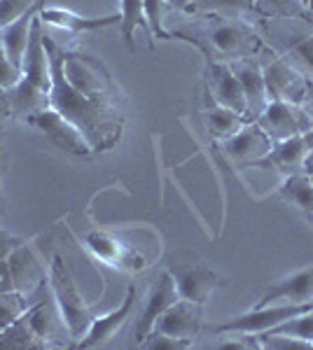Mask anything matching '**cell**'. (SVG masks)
<instances>
[{"mask_svg": "<svg viewBox=\"0 0 313 350\" xmlns=\"http://www.w3.org/2000/svg\"><path fill=\"white\" fill-rule=\"evenodd\" d=\"M45 49L49 54V70H52V87H49V105L73 122L79 133L87 138L94 152H103L119 140L122 133V115L117 108L96 103L77 87H73L64 70L66 49L45 33Z\"/></svg>", "mask_w": 313, "mask_h": 350, "instance_id": "6da1fadb", "label": "cell"}, {"mask_svg": "<svg viewBox=\"0 0 313 350\" xmlns=\"http://www.w3.org/2000/svg\"><path fill=\"white\" fill-rule=\"evenodd\" d=\"M187 21L168 28L171 38H178L195 44L199 52L206 54L208 64H231L238 59H262L266 47L253 21L225 19L215 14L183 12Z\"/></svg>", "mask_w": 313, "mask_h": 350, "instance_id": "7a4b0ae2", "label": "cell"}, {"mask_svg": "<svg viewBox=\"0 0 313 350\" xmlns=\"http://www.w3.org/2000/svg\"><path fill=\"white\" fill-rule=\"evenodd\" d=\"M260 38L274 54L290 61L313 82V24L306 16L255 21Z\"/></svg>", "mask_w": 313, "mask_h": 350, "instance_id": "3957f363", "label": "cell"}, {"mask_svg": "<svg viewBox=\"0 0 313 350\" xmlns=\"http://www.w3.org/2000/svg\"><path fill=\"white\" fill-rule=\"evenodd\" d=\"M49 285H52L56 306H59L61 315H64V320L68 325V332H71L73 346H77V343L82 341V336L89 332L94 320L101 315V304L89 306V304L82 301V297H79V292L75 287V280H73L71 271H68L61 255L54 257L52 269H49Z\"/></svg>", "mask_w": 313, "mask_h": 350, "instance_id": "277c9868", "label": "cell"}, {"mask_svg": "<svg viewBox=\"0 0 313 350\" xmlns=\"http://www.w3.org/2000/svg\"><path fill=\"white\" fill-rule=\"evenodd\" d=\"M260 66L269 100H288V103L295 105H304L313 96V82L309 77L271 49L264 52V56L260 59Z\"/></svg>", "mask_w": 313, "mask_h": 350, "instance_id": "5b68a950", "label": "cell"}, {"mask_svg": "<svg viewBox=\"0 0 313 350\" xmlns=\"http://www.w3.org/2000/svg\"><path fill=\"white\" fill-rule=\"evenodd\" d=\"M64 70L73 87H77L82 94L96 103H103L115 108V87L108 77L105 68L84 54H64Z\"/></svg>", "mask_w": 313, "mask_h": 350, "instance_id": "8992f818", "label": "cell"}, {"mask_svg": "<svg viewBox=\"0 0 313 350\" xmlns=\"http://www.w3.org/2000/svg\"><path fill=\"white\" fill-rule=\"evenodd\" d=\"M313 304H274V306H255L248 313L229 318L227 323L215 325V334H264L286 320L309 310Z\"/></svg>", "mask_w": 313, "mask_h": 350, "instance_id": "52a82bcc", "label": "cell"}, {"mask_svg": "<svg viewBox=\"0 0 313 350\" xmlns=\"http://www.w3.org/2000/svg\"><path fill=\"white\" fill-rule=\"evenodd\" d=\"M26 122L31 124V126H36L38 131H42L56 148L68 152V154H75V157L94 154L92 145H89L87 138L79 133V129L73 122H68L64 115H59L54 108L36 112V115H31Z\"/></svg>", "mask_w": 313, "mask_h": 350, "instance_id": "ba28073f", "label": "cell"}, {"mask_svg": "<svg viewBox=\"0 0 313 350\" xmlns=\"http://www.w3.org/2000/svg\"><path fill=\"white\" fill-rule=\"evenodd\" d=\"M258 126L269 135L271 140H286L292 135H301L313 126L304 105H295L288 100H269L266 110L258 117Z\"/></svg>", "mask_w": 313, "mask_h": 350, "instance_id": "9c48e42d", "label": "cell"}, {"mask_svg": "<svg viewBox=\"0 0 313 350\" xmlns=\"http://www.w3.org/2000/svg\"><path fill=\"white\" fill-rule=\"evenodd\" d=\"M222 154L227 157L231 163H236L238 168L255 166L258 161L264 159L269 154L274 140L269 138L255 122H248L241 131H236L234 135L225 140H218Z\"/></svg>", "mask_w": 313, "mask_h": 350, "instance_id": "30bf717a", "label": "cell"}, {"mask_svg": "<svg viewBox=\"0 0 313 350\" xmlns=\"http://www.w3.org/2000/svg\"><path fill=\"white\" fill-rule=\"evenodd\" d=\"M178 299L180 297H178V290H175L173 275H171V271H164V273L155 280L150 295L145 297L143 310H140L138 320H136L134 334H136V343H138V346L145 341V336L155 329L157 320L164 315V310L168 306H173Z\"/></svg>", "mask_w": 313, "mask_h": 350, "instance_id": "8fae6325", "label": "cell"}, {"mask_svg": "<svg viewBox=\"0 0 313 350\" xmlns=\"http://www.w3.org/2000/svg\"><path fill=\"white\" fill-rule=\"evenodd\" d=\"M203 327V306L187 299H178L173 306L164 310V315L157 320L155 329L162 334H168L180 341L195 343V338L201 334Z\"/></svg>", "mask_w": 313, "mask_h": 350, "instance_id": "7c38bea8", "label": "cell"}, {"mask_svg": "<svg viewBox=\"0 0 313 350\" xmlns=\"http://www.w3.org/2000/svg\"><path fill=\"white\" fill-rule=\"evenodd\" d=\"M87 247L92 250V255L96 259H101L103 264L117 271L136 273V271H143L147 267L145 257L140 255L138 250H134L127 243L117 241L115 236L101 234V231H92V234L87 236Z\"/></svg>", "mask_w": 313, "mask_h": 350, "instance_id": "4fadbf2b", "label": "cell"}, {"mask_svg": "<svg viewBox=\"0 0 313 350\" xmlns=\"http://www.w3.org/2000/svg\"><path fill=\"white\" fill-rule=\"evenodd\" d=\"M231 72L238 77L246 96V120L258 122V117L269 105V94H266L264 75H262V66L258 59H238L229 64Z\"/></svg>", "mask_w": 313, "mask_h": 350, "instance_id": "5bb4252c", "label": "cell"}, {"mask_svg": "<svg viewBox=\"0 0 313 350\" xmlns=\"http://www.w3.org/2000/svg\"><path fill=\"white\" fill-rule=\"evenodd\" d=\"M171 275L175 280V290L180 299L195 301L206 306V301L213 295V290L220 285V278L213 269L203 264H190V267H175L171 269Z\"/></svg>", "mask_w": 313, "mask_h": 350, "instance_id": "9a60e30c", "label": "cell"}, {"mask_svg": "<svg viewBox=\"0 0 313 350\" xmlns=\"http://www.w3.org/2000/svg\"><path fill=\"white\" fill-rule=\"evenodd\" d=\"M45 26L40 14L33 19L31 26V38H28V47L24 52V61H21V75L33 84H38L40 89L49 92L52 87V70H49V54L45 49Z\"/></svg>", "mask_w": 313, "mask_h": 350, "instance_id": "2e32d148", "label": "cell"}, {"mask_svg": "<svg viewBox=\"0 0 313 350\" xmlns=\"http://www.w3.org/2000/svg\"><path fill=\"white\" fill-rule=\"evenodd\" d=\"M134 306H136V287L129 285L124 301L119 304L115 310L101 313L99 318L92 323V327H89L87 334L82 336V341L77 343V348H101V346H105V343L119 332V327H122L131 318Z\"/></svg>", "mask_w": 313, "mask_h": 350, "instance_id": "e0dca14e", "label": "cell"}, {"mask_svg": "<svg viewBox=\"0 0 313 350\" xmlns=\"http://www.w3.org/2000/svg\"><path fill=\"white\" fill-rule=\"evenodd\" d=\"M208 84H210V96H213L215 105L246 117V96H243L241 82H238V77L231 72L229 64H218V61L208 64Z\"/></svg>", "mask_w": 313, "mask_h": 350, "instance_id": "ac0fdd59", "label": "cell"}, {"mask_svg": "<svg viewBox=\"0 0 313 350\" xmlns=\"http://www.w3.org/2000/svg\"><path fill=\"white\" fill-rule=\"evenodd\" d=\"M274 304H313V267L295 271L271 285L258 306H274Z\"/></svg>", "mask_w": 313, "mask_h": 350, "instance_id": "d6986e66", "label": "cell"}, {"mask_svg": "<svg viewBox=\"0 0 313 350\" xmlns=\"http://www.w3.org/2000/svg\"><path fill=\"white\" fill-rule=\"evenodd\" d=\"M306 154H309V152L304 150L301 135H292V138H286V140H276V143L271 145L269 154L255 163V166H269V168H274L276 173L290 178V175L306 173L304 171Z\"/></svg>", "mask_w": 313, "mask_h": 350, "instance_id": "ffe728a7", "label": "cell"}, {"mask_svg": "<svg viewBox=\"0 0 313 350\" xmlns=\"http://www.w3.org/2000/svg\"><path fill=\"white\" fill-rule=\"evenodd\" d=\"M40 19H42L45 28H64L68 33H84V31H101V28L115 26L119 24V14L110 16H101V19H87V16H79L71 10H61V8H47L40 10Z\"/></svg>", "mask_w": 313, "mask_h": 350, "instance_id": "44dd1931", "label": "cell"}, {"mask_svg": "<svg viewBox=\"0 0 313 350\" xmlns=\"http://www.w3.org/2000/svg\"><path fill=\"white\" fill-rule=\"evenodd\" d=\"M8 103H10V115H21V117H31L36 112H42L49 105V92L40 89L38 84H33L31 80L21 77L14 87L8 89Z\"/></svg>", "mask_w": 313, "mask_h": 350, "instance_id": "7402d4cb", "label": "cell"}, {"mask_svg": "<svg viewBox=\"0 0 313 350\" xmlns=\"http://www.w3.org/2000/svg\"><path fill=\"white\" fill-rule=\"evenodd\" d=\"M192 14H215L225 19H243V21H258L260 16L255 12V0H192L187 8Z\"/></svg>", "mask_w": 313, "mask_h": 350, "instance_id": "603a6c76", "label": "cell"}, {"mask_svg": "<svg viewBox=\"0 0 313 350\" xmlns=\"http://www.w3.org/2000/svg\"><path fill=\"white\" fill-rule=\"evenodd\" d=\"M10 278H12V290L21 292V295H31L45 280L40 275L38 262H33V255L26 245H19L10 255Z\"/></svg>", "mask_w": 313, "mask_h": 350, "instance_id": "cb8c5ba5", "label": "cell"}, {"mask_svg": "<svg viewBox=\"0 0 313 350\" xmlns=\"http://www.w3.org/2000/svg\"><path fill=\"white\" fill-rule=\"evenodd\" d=\"M40 14V10H33L24 16H19L12 24L3 26V42L0 47L5 49V54L10 56V61L21 70V61H24V52L28 47V38H31V26L33 19Z\"/></svg>", "mask_w": 313, "mask_h": 350, "instance_id": "d4e9b609", "label": "cell"}, {"mask_svg": "<svg viewBox=\"0 0 313 350\" xmlns=\"http://www.w3.org/2000/svg\"><path fill=\"white\" fill-rule=\"evenodd\" d=\"M119 26H122V38L129 44V49L134 52V31L143 28L145 38L150 42V49H155V38H152L150 24L145 16V0H122V14H119Z\"/></svg>", "mask_w": 313, "mask_h": 350, "instance_id": "484cf974", "label": "cell"}, {"mask_svg": "<svg viewBox=\"0 0 313 350\" xmlns=\"http://www.w3.org/2000/svg\"><path fill=\"white\" fill-rule=\"evenodd\" d=\"M281 196L304 211L306 215H313V180L309 173H297L286 178L281 187Z\"/></svg>", "mask_w": 313, "mask_h": 350, "instance_id": "4316f807", "label": "cell"}, {"mask_svg": "<svg viewBox=\"0 0 313 350\" xmlns=\"http://www.w3.org/2000/svg\"><path fill=\"white\" fill-rule=\"evenodd\" d=\"M206 126L210 135L215 140H225L229 135H234L236 131H241L246 126V117L243 115H236V112L227 110V108H220V105H213V108L206 110Z\"/></svg>", "mask_w": 313, "mask_h": 350, "instance_id": "83f0119b", "label": "cell"}, {"mask_svg": "<svg viewBox=\"0 0 313 350\" xmlns=\"http://www.w3.org/2000/svg\"><path fill=\"white\" fill-rule=\"evenodd\" d=\"M255 12L260 19H281V16H306V0H255Z\"/></svg>", "mask_w": 313, "mask_h": 350, "instance_id": "f1b7e54d", "label": "cell"}, {"mask_svg": "<svg viewBox=\"0 0 313 350\" xmlns=\"http://www.w3.org/2000/svg\"><path fill=\"white\" fill-rule=\"evenodd\" d=\"M28 306H31V295L26 297L16 290L0 292V334H3Z\"/></svg>", "mask_w": 313, "mask_h": 350, "instance_id": "f546056e", "label": "cell"}, {"mask_svg": "<svg viewBox=\"0 0 313 350\" xmlns=\"http://www.w3.org/2000/svg\"><path fill=\"white\" fill-rule=\"evenodd\" d=\"M19 245H24V241L16 236L8 234L0 227V292H12V278H10V255Z\"/></svg>", "mask_w": 313, "mask_h": 350, "instance_id": "4dcf8cb0", "label": "cell"}, {"mask_svg": "<svg viewBox=\"0 0 313 350\" xmlns=\"http://www.w3.org/2000/svg\"><path fill=\"white\" fill-rule=\"evenodd\" d=\"M269 332H274V334H290V336H297V338H304V341L313 343V306Z\"/></svg>", "mask_w": 313, "mask_h": 350, "instance_id": "1f68e13d", "label": "cell"}, {"mask_svg": "<svg viewBox=\"0 0 313 350\" xmlns=\"http://www.w3.org/2000/svg\"><path fill=\"white\" fill-rule=\"evenodd\" d=\"M45 0H0V26H8L33 10H42Z\"/></svg>", "mask_w": 313, "mask_h": 350, "instance_id": "d6a6232c", "label": "cell"}, {"mask_svg": "<svg viewBox=\"0 0 313 350\" xmlns=\"http://www.w3.org/2000/svg\"><path fill=\"white\" fill-rule=\"evenodd\" d=\"M145 16H147V24H150L152 38L171 40L168 31L164 28V19H166V0H145Z\"/></svg>", "mask_w": 313, "mask_h": 350, "instance_id": "836d02e7", "label": "cell"}, {"mask_svg": "<svg viewBox=\"0 0 313 350\" xmlns=\"http://www.w3.org/2000/svg\"><path fill=\"white\" fill-rule=\"evenodd\" d=\"M143 348H150V350H185V348H192L195 343L190 341H180V338H173L168 334H162V332L152 329L150 334L145 336V341L140 343Z\"/></svg>", "mask_w": 313, "mask_h": 350, "instance_id": "e575fe53", "label": "cell"}, {"mask_svg": "<svg viewBox=\"0 0 313 350\" xmlns=\"http://www.w3.org/2000/svg\"><path fill=\"white\" fill-rule=\"evenodd\" d=\"M21 77H24V75H21V70L12 64V61H10V56L5 54V49L0 47V87H3V89L14 87Z\"/></svg>", "mask_w": 313, "mask_h": 350, "instance_id": "d590c367", "label": "cell"}, {"mask_svg": "<svg viewBox=\"0 0 313 350\" xmlns=\"http://www.w3.org/2000/svg\"><path fill=\"white\" fill-rule=\"evenodd\" d=\"M192 5V0H166L168 10H178V12H187V8Z\"/></svg>", "mask_w": 313, "mask_h": 350, "instance_id": "8d00e7d4", "label": "cell"}, {"mask_svg": "<svg viewBox=\"0 0 313 350\" xmlns=\"http://www.w3.org/2000/svg\"><path fill=\"white\" fill-rule=\"evenodd\" d=\"M10 115V103H8V89L0 87V117Z\"/></svg>", "mask_w": 313, "mask_h": 350, "instance_id": "74e56055", "label": "cell"}, {"mask_svg": "<svg viewBox=\"0 0 313 350\" xmlns=\"http://www.w3.org/2000/svg\"><path fill=\"white\" fill-rule=\"evenodd\" d=\"M301 143H304V150L311 152L313 150V126L309 129V131L301 133Z\"/></svg>", "mask_w": 313, "mask_h": 350, "instance_id": "f35d334b", "label": "cell"}, {"mask_svg": "<svg viewBox=\"0 0 313 350\" xmlns=\"http://www.w3.org/2000/svg\"><path fill=\"white\" fill-rule=\"evenodd\" d=\"M304 171L309 173V175H313V150L306 154V163H304Z\"/></svg>", "mask_w": 313, "mask_h": 350, "instance_id": "ab89813d", "label": "cell"}, {"mask_svg": "<svg viewBox=\"0 0 313 350\" xmlns=\"http://www.w3.org/2000/svg\"><path fill=\"white\" fill-rule=\"evenodd\" d=\"M304 110H306V115H309V120H311V124H313V96L304 103Z\"/></svg>", "mask_w": 313, "mask_h": 350, "instance_id": "60d3db41", "label": "cell"}, {"mask_svg": "<svg viewBox=\"0 0 313 350\" xmlns=\"http://www.w3.org/2000/svg\"><path fill=\"white\" fill-rule=\"evenodd\" d=\"M306 19H309V21H311V24H313V8L309 10V12H306Z\"/></svg>", "mask_w": 313, "mask_h": 350, "instance_id": "b9f144b4", "label": "cell"}, {"mask_svg": "<svg viewBox=\"0 0 313 350\" xmlns=\"http://www.w3.org/2000/svg\"><path fill=\"white\" fill-rule=\"evenodd\" d=\"M306 5H309V10L313 8V0H306Z\"/></svg>", "mask_w": 313, "mask_h": 350, "instance_id": "7bdbcfd3", "label": "cell"}, {"mask_svg": "<svg viewBox=\"0 0 313 350\" xmlns=\"http://www.w3.org/2000/svg\"><path fill=\"white\" fill-rule=\"evenodd\" d=\"M0 42H3V26H0Z\"/></svg>", "mask_w": 313, "mask_h": 350, "instance_id": "ee69618b", "label": "cell"}, {"mask_svg": "<svg viewBox=\"0 0 313 350\" xmlns=\"http://www.w3.org/2000/svg\"><path fill=\"white\" fill-rule=\"evenodd\" d=\"M309 217H311V219H313V215H309Z\"/></svg>", "mask_w": 313, "mask_h": 350, "instance_id": "f6af8a7d", "label": "cell"}, {"mask_svg": "<svg viewBox=\"0 0 313 350\" xmlns=\"http://www.w3.org/2000/svg\"><path fill=\"white\" fill-rule=\"evenodd\" d=\"M311 180H313V175H311Z\"/></svg>", "mask_w": 313, "mask_h": 350, "instance_id": "bcb514c9", "label": "cell"}]
</instances>
